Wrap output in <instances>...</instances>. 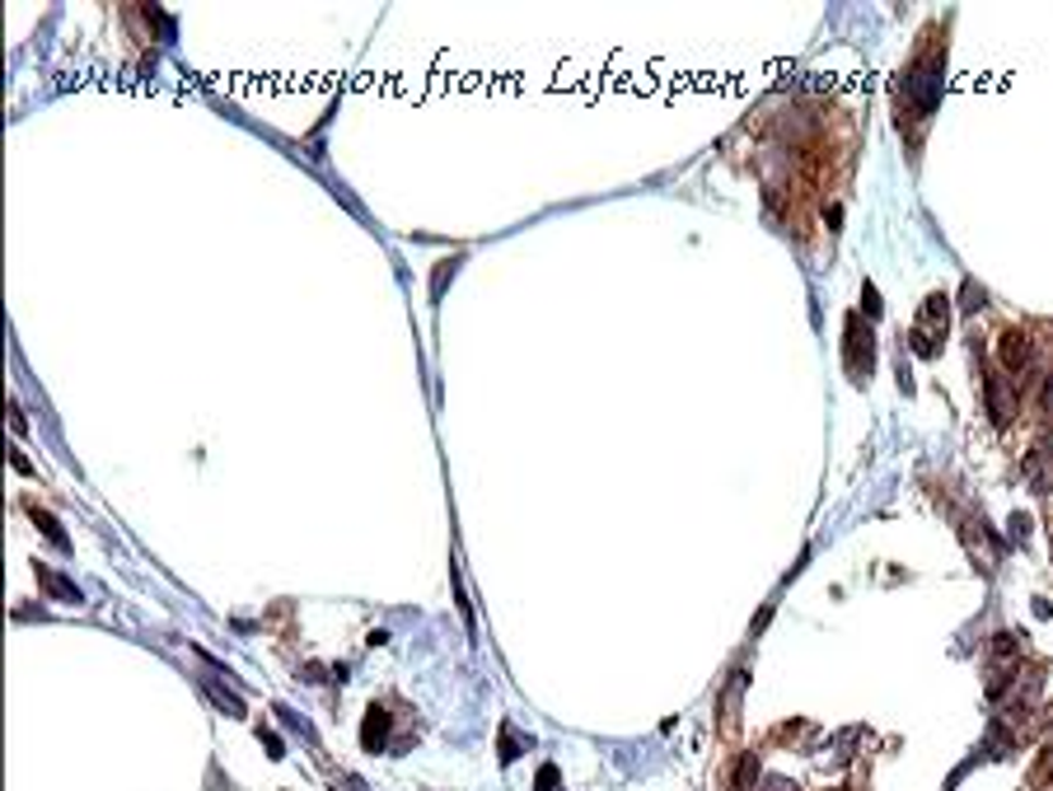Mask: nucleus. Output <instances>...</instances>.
<instances>
[{
  "instance_id": "12",
  "label": "nucleus",
  "mask_w": 1053,
  "mask_h": 791,
  "mask_svg": "<svg viewBox=\"0 0 1053 791\" xmlns=\"http://www.w3.org/2000/svg\"><path fill=\"white\" fill-rule=\"evenodd\" d=\"M1012 534L1026 544V534H1030V516H1012Z\"/></svg>"
},
{
  "instance_id": "7",
  "label": "nucleus",
  "mask_w": 1053,
  "mask_h": 791,
  "mask_svg": "<svg viewBox=\"0 0 1053 791\" xmlns=\"http://www.w3.org/2000/svg\"><path fill=\"white\" fill-rule=\"evenodd\" d=\"M38 577H42V585H47V591H52V595H61V600H71V604H75V600H81V591H75V585H71V581H61V577H52V571H42V567H38Z\"/></svg>"
},
{
  "instance_id": "14",
  "label": "nucleus",
  "mask_w": 1053,
  "mask_h": 791,
  "mask_svg": "<svg viewBox=\"0 0 1053 791\" xmlns=\"http://www.w3.org/2000/svg\"><path fill=\"white\" fill-rule=\"evenodd\" d=\"M553 782H558V768H543V773H539V787H543V791H553Z\"/></svg>"
},
{
  "instance_id": "13",
  "label": "nucleus",
  "mask_w": 1053,
  "mask_h": 791,
  "mask_svg": "<svg viewBox=\"0 0 1053 791\" xmlns=\"http://www.w3.org/2000/svg\"><path fill=\"white\" fill-rule=\"evenodd\" d=\"M763 791H800V787H796V782H787V778H768V782H763Z\"/></svg>"
},
{
  "instance_id": "5",
  "label": "nucleus",
  "mask_w": 1053,
  "mask_h": 791,
  "mask_svg": "<svg viewBox=\"0 0 1053 791\" xmlns=\"http://www.w3.org/2000/svg\"><path fill=\"white\" fill-rule=\"evenodd\" d=\"M997 361L1007 375H1026L1030 361H1034V337L1026 329H1007L997 337Z\"/></svg>"
},
{
  "instance_id": "1",
  "label": "nucleus",
  "mask_w": 1053,
  "mask_h": 791,
  "mask_svg": "<svg viewBox=\"0 0 1053 791\" xmlns=\"http://www.w3.org/2000/svg\"><path fill=\"white\" fill-rule=\"evenodd\" d=\"M946 329H951V296L932 291V296L922 300V314L914 323V333H908V347H914L918 356H936V343L946 337Z\"/></svg>"
},
{
  "instance_id": "10",
  "label": "nucleus",
  "mask_w": 1053,
  "mask_h": 791,
  "mask_svg": "<svg viewBox=\"0 0 1053 791\" xmlns=\"http://www.w3.org/2000/svg\"><path fill=\"white\" fill-rule=\"evenodd\" d=\"M861 309H867V319H880V309H885V305H880V296H876V286H871V282L861 286Z\"/></svg>"
},
{
  "instance_id": "11",
  "label": "nucleus",
  "mask_w": 1053,
  "mask_h": 791,
  "mask_svg": "<svg viewBox=\"0 0 1053 791\" xmlns=\"http://www.w3.org/2000/svg\"><path fill=\"white\" fill-rule=\"evenodd\" d=\"M1012 651H1016V638H1012V632H997V638H993V656L1002 660V656H1012Z\"/></svg>"
},
{
  "instance_id": "9",
  "label": "nucleus",
  "mask_w": 1053,
  "mask_h": 791,
  "mask_svg": "<svg viewBox=\"0 0 1053 791\" xmlns=\"http://www.w3.org/2000/svg\"><path fill=\"white\" fill-rule=\"evenodd\" d=\"M1034 403H1040V412H1053V370H1044V375H1040V398H1034Z\"/></svg>"
},
{
  "instance_id": "6",
  "label": "nucleus",
  "mask_w": 1053,
  "mask_h": 791,
  "mask_svg": "<svg viewBox=\"0 0 1053 791\" xmlns=\"http://www.w3.org/2000/svg\"><path fill=\"white\" fill-rule=\"evenodd\" d=\"M384 740H389V712L384 707H370L366 712V726H360V744H366L370 754H380Z\"/></svg>"
},
{
  "instance_id": "2",
  "label": "nucleus",
  "mask_w": 1053,
  "mask_h": 791,
  "mask_svg": "<svg viewBox=\"0 0 1053 791\" xmlns=\"http://www.w3.org/2000/svg\"><path fill=\"white\" fill-rule=\"evenodd\" d=\"M843 366L853 384H867L871 370H876V337H871V323L861 329V314H847V329H843Z\"/></svg>"
},
{
  "instance_id": "3",
  "label": "nucleus",
  "mask_w": 1053,
  "mask_h": 791,
  "mask_svg": "<svg viewBox=\"0 0 1053 791\" xmlns=\"http://www.w3.org/2000/svg\"><path fill=\"white\" fill-rule=\"evenodd\" d=\"M941 71H946V52L941 57H922L914 71L904 75V95L914 99V108L927 118L936 108V99H941Z\"/></svg>"
},
{
  "instance_id": "8",
  "label": "nucleus",
  "mask_w": 1053,
  "mask_h": 791,
  "mask_svg": "<svg viewBox=\"0 0 1053 791\" xmlns=\"http://www.w3.org/2000/svg\"><path fill=\"white\" fill-rule=\"evenodd\" d=\"M983 300H988V296H983V286H979V282H965V305H960L965 314H974V309H983Z\"/></svg>"
},
{
  "instance_id": "4",
  "label": "nucleus",
  "mask_w": 1053,
  "mask_h": 791,
  "mask_svg": "<svg viewBox=\"0 0 1053 791\" xmlns=\"http://www.w3.org/2000/svg\"><path fill=\"white\" fill-rule=\"evenodd\" d=\"M983 398H988V417H993L997 427H1007L1016 417V380L1007 375V370L983 375Z\"/></svg>"
}]
</instances>
